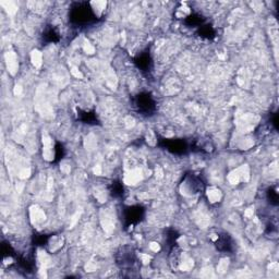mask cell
Masks as SVG:
<instances>
[{
  "label": "cell",
  "instance_id": "1",
  "mask_svg": "<svg viewBox=\"0 0 279 279\" xmlns=\"http://www.w3.org/2000/svg\"><path fill=\"white\" fill-rule=\"evenodd\" d=\"M68 19L72 28L79 30L91 28L101 21V17L92 8V4L87 1L72 2L69 7Z\"/></svg>",
  "mask_w": 279,
  "mask_h": 279
},
{
  "label": "cell",
  "instance_id": "2",
  "mask_svg": "<svg viewBox=\"0 0 279 279\" xmlns=\"http://www.w3.org/2000/svg\"><path fill=\"white\" fill-rule=\"evenodd\" d=\"M132 110L142 118H152L157 114V101L151 92L142 91L131 97Z\"/></svg>",
  "mask_w": 279,
  "mask_h": 279
},
{
  "label": "cell",
  "instance_id": "3",
  "mask_svg": "<svg viewBox=\"0 0 279 279\" xmlns=\"http://www.w3.org/2000/svg\"><path fill=\"white\" fill-rule=\"evenodd\" d=\"M145 208L140 204L124 206L121 211V222H122L124 230H130L141 224L145 218Z\"/></svg>",
  "mask_w": 279,
  "mask_h": 279
},
{
  "label": "cell",
  "instance_id": "4",
  "mask_svg": "<svg viewBox=\"0 0 279 279\" xmlns=\"http://www.w3.org/2000/svg\"><path fill=\"white\" fill-rule=\"evenodd\" d=\"M157 145L172 155L184 156L190 153V142L186 139H167L157 137Z\"/></svg>",
  "mask_w": 279,
  "mask_h": 279
},
{
  "label": "cell",
  "instance_id": "5",
  "mask_svg": "<svg viewBox=\"0 0 279 279\" xmlns=\"http://www.w3.org/2000/svg\"><path fill=\"white\" fill-rule=\"evenodd\" d=\"M116 264L122 271H134L138 267V256L132 246L123 245L116 252Z\"/></svg>",
  "mask_w": 279,
  "mask_h": 279
},
{
  "label": "cell",
  "instance_id": "6",
  "mask_svg": "<svg viewBox=\"0 0 279 279\" xmlns=\"http://www.w3.org/2000/svg\"><path fill=\"white\" fill-rule=\"evenodd\" d=\"M133 64L137 67V69L146 78H150L153 72H154V59H153L151 51L148 48L144 49L143 52H139L134 57Z\"/></svg>",
  "mask_w": 279,
  "mask_h": 279
},
{
  "label": "cell",
  "instance_id": "7",
  "mask_svg": "<svg viewBox=\"0 0 279 279\" xmlns=\"http://www.w3.org/2000/svg\"><path fill=\"white\" fill-rule=\"evenodd\" d=\"M17 259V266L20 269L21 272L25 273H33L36 269L35 264V255H34V249L30 250L26 253H21L16 256Z\"/></svg>",
  "mask_w": 279,
  "mask_h": 279
},
{
  "label": "cell",
  "instance_id": "8",
  "mask_svg": "<svg viewBox=\"0 0 279 279\" xmlns=\"http://www.w3.org/2000/svg\"><path fill=\"white\" fill-rule=\"evenodd\" d=\"M216 249L222 253H233L236 249V244L233 238L228 232H219L217 239L214 242Z\"/></svg>",
  "mask_w": 279,
  "mask_h": 279
},
{
  "label": "cell",
  "instance_id": "9",
  "mask_svg": "<svg viewBox=\"0 0 279 279\" xmlns=\"http://www.w3.org/2000/svg\"><path fill=\"white\" fill-rule=\"evenodd\" d=\"M40 40H42L43 45L57 44L61 40V34L53 25H46L42 35H40Z\"/></svg>",
  "mask_w": 279,
  "mask_h": 279
},
{
  "label": "cell",
  "instance_id": "10",
  "mask_svg": "<svg viewBox=\"0 0 279 279\" xmlns=\"http://www.w3.org/2000/svg\"><path fill=\"white\" fill-rule=\"evenodd\" d=\"M78 120L80 122L87 125H97L100 124V119H98L96 111L92 110H83L81 108H78Z\"/></svg>",
  "mask_w": 279,
  "mask_h": 279
},
{
  "label": "cell",
  "instance_id": "11",
  "mask_svg": "<svg viewBox=\"0 0 279 279\" xmlns=\"http://www.w3.org/2000/svg\"><path fill=\"white\" fill-rule=\"evenodd\" d=\"M206 23V17L202 15L200 12L193 11L190 15L187 16L183 20V24L187 26V28L190 29H199L201 25H203Z\"/></svg>",
  "mask_w": 279,
  "mask_h": 279
},
{
  "label": "cell",
  "instance_id": "12",
  "mask_svg": "<svg viewBox=\"0 0 279 279\" xmlns=\"http://www.w3.org/2000/svg\"><path fill=\"white\" fill-rule=\"evenodd\" d=\"M196 35L206 40H213L217 36V32H216L213 25L209 23H204L199 29H196Z\"/></svg>",
  "mask_w": 279,
  "mask_h": 279
},
{
  "label": "cell",
  "instance_id": "13",
  "mask_svg": "<svg viewBox=\"0 0 279 279\" xmlns=\"http://www.w3.org/2000/svg\"><path fill=\"white\" fill-rule=\"evenodd\" d=\"M109 193L111 197H114V199H123V196L125 194V189L124 186L121 180L119 179H116L114 181H111V183L109 184Z\"/></svg>",
  "mask_w": 279,
  "mask_h": 279
},
{
  "label": "cell",
  "instance_id": "14",
  "mask_svg": "<svg viewBox=\"0 0 279 279\" xmlns=\"http://www.w3.org/2000/svg\"><path fill=\"white\" fill-rule=\"evenodd\" d=\"M179 238V232L174 228L166 229V236H165V242L166 245L168 246L169 251L174 250L177 247V240Z\"/></svg>",
  "mask_w": 279,
  "mask_h": 279
},
{
  "label": "cell",
  "instance_id": "15",
  "mask_svg": "<svg viewBox=\"0 0 279 279\" xmlns=\"http://www.w3.org/2000/svg\"><path fill=\"white\" fill-rule=\"evenodd\" d=\"M51 237L52 235H46V233H36L32 238V244L34 246H44L47 244Z\"/></svg>",
  "mask_w": 279,
  "mask_h": 279
},
{
  "label": "cell",
  "instance_id": "16",
  "mask_svg": "<svg viewBox=\"0 0 279 279\" xmlns=\"http://www.w3.org/2000/svg\"><path fill=\"white\" fill-rule=\"evenodd\" d=\"M266 200L269 204L272 206H278L279 204V196L278 192L276 191V189L274 188H268L266 191Z\"/></svg>",
  "mask_w": 279,
  "mask_h": 279
},
{
  "label": "cell",
  "instance_id": "17",
  "mask_svg": "<svg viewBox=\"0 0 279 279\" xmlns=\"http://www.w3.org/2000/svg\"><path fill=\"white\" fill-rule=\"evenodd\" d=\"M66 156V147L61 142H57L55 144V159L53 163H59L60 160L64 159Z\"/></svg>",
  "mask_w": 279,
  "mask_h": 279
},
{
  "label": "cell",
  "instance_id": "18",
  "mask_svg": "<svg viewBox=\"0 0 279 279\" xmlns=\"http://www.w3.org/2000/svg\"><path fill=\"white\" fill-rule=\"evenodd\" d=\"M1 249H2V254H3L4 258H6V256H9V258H12V256H17L16 250L13 249L12 245L10 244V242L2 241Z\"/></svg>",
  "mask_w": 279,
  "mask_h": 279
},
{
  "label": "cell",
  "instance_id": "19",
  "mask_svg": "<svg viewBox=\"0 0 279 279\" xmlns=\"http://www.w3.org/2000/svg\"><path fill=\"white\" fill-rule=\"evenodd\" d=\"M271 124L273 125L274 129L278 130V114L277 112H274L273 116L271 117Z\"/></svg>",
  "mask_w": 279,
  "mask_h": 279
}]
</instances>
